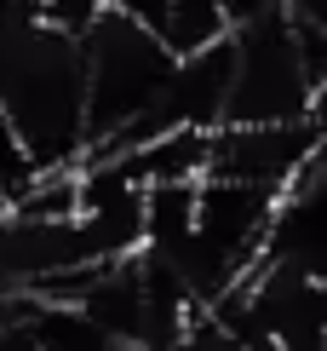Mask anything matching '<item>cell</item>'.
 <instances>
[{"label":"cell","instance_id":"cell-7","mask_svg":"<svg viewBox=\"0 0 327 351\" xmlns=\"http://www.w3.org/2000/svg\"><path fill=\"white\" fill-rule=\"evenodd\" d=\"M40 12H47V18H57L64 29H81L86 18H98L103 6H109V0H35Z\"/></svg>","mask_w":327,"mask_h":351},{"label":"cell","instance_id":"cell-6","mask_svg":"<svg viewBox=\"0 0 327 351\" xmlns=\"http://www.w3.org/2000/svg\"><path fill=\"white\" fill-rule=\"evenodd\" d=\"M178 351H252V346H247L235 328H224L213 311H196V317L184 323V340H178Z\"/></svg>","mask_w":327,"mask_h":351},{"label":"cell","instance_id":"cell-3","mask_svg":"<svg viewBox=\"0 0 327 351\" xmlns=\"http://www.w3.org/2000/svg\"><path fill=\"white\" fill-rule=\"evenodd\" d=\"M75 40H81V93H86V156H92V150H109L121 133H132L155 110L172 52L155 29L121 18L115 6L86 18Z\"/></svg>","mask_w":327,"mask_h":351},{"label":"cell","instance_id":"cell-10","mask_svg":"<svg viewBox=\"0 0 327 351\" xmlns=\"http://www.w3.org/2000/svg\"><path fill=\"white\" fill-rule=\"evenodd\" d=\"M98 351H132V346H121V340H109V346H98Z\"/></svg>","mask_w":327,"mask_h":351},{"label":"cell","instance_id":"cell-8","mask_svg":"<svg viewBox=\"0 0 327 351\" xmlns=\"http://www.w3.org/2000/svg\"><path fill=\"white\" fill-rule=\"evenodd\" d=\"M121 18H132V23H144V29H155L161 35V18H167V0H109Z\"/></svg>","mask_w":327,"mask_h":351},{"label":"cell","instance_id":"cell-9","mask_svg":"<svg viewBox=\"0 0 327 351\" xmlns=\"http://www.w3.org/2000/svg\"><path fill=\"white\" fill-rule=\"evenodd\" d=\"M23 317H29V294H0V334L18 328Z\"/></svg>","mask_w":327,"mask_h":351},{"label":"cell","instance_id":"cell-4","mask_svg":"<svg viewBox=\"0 0 327 351\" xmlns=\"http://www.w3.org/2000/svg\"><path fill=\"white\" fill-rule=\"evenodd\" d=\"M322 156V110L304 121H224L207 133V173L281 196Z\"/></svg>","mask_w":327,"mask_h":351},{"label":"cell","instance_id":"cell-2","mask_svg":"<svg viewBox=\"0 0 327 351\" xmlns=\"http://www.w3.org/2000/svg\"><path fill=\"white\" fill-rule=\"evenodd\" d=\"M322 23H299L287 6L264 12L230 29L224 121H304L322 110Z\"/></svg>","mask_w":327,"mask_h":351},{"label":"cell","instance_id":"cell-5","mask_svg":"<svg viewBox=\"0 0 327 351\" xmlns=\"http://www.w3.org/2000/svg\"><path fill=\"white\" fill-rule=\"evenodd\" d=\"M322 259H327V179H322V156H316V162L270 202L259 265L322 276Z\"/></svg>","mask_w":327,"mask_h":351},{"label":"cell","instance_id":"cell-1","mask_svg":"<svg viewBox=\"0 0 327 351\" xmlns=\"http://www.w3.org/2000/svg\"><path fill=\"white\" fill-rule=\"evenodd\" d=\"M0 115L40 173L86 156L81 40L35 0H0Z\"/></svg>","mask_w":327,"mask_h":351}]
</instances>
